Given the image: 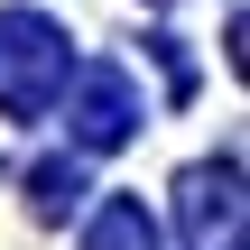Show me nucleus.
<instances>
[{"label": "nucleus", "instance_id": "f257e3e1", "mask_svg": "<svg viewBox=\"0 0 250 250\" xmlns=\"http://www.w3.org/2000/svg\"><path fill=\"white\" fill-rule=\"evenodd\" d=\"M74 56H65V28L37 19V9H0V111L37 121L56 93H65Z\"/></svg>", "mask_w": 250, "mask_h": 250}, {"label": "nucleus", "instance_id": "20e7f679", "mask_svg": "<svg viewBox=\"0 0 250 250\" xmlns=\"http://www.w3.org/2000/svg\"><path fill=\"white\" fill-rule=\"evenodd\" d=\"M83 250H158V223H148L130 195H111V204L83 223Z\"/></svg>", "mask_w": 250, "mask_h": 250}, {"label": "nucleus", "instance_id": "39448f33", "mask_svg": "<svg viewBox=\"0 0 250 250\" xmlns=\"http://www.w3.org/2000/svg\"><path fill=\"white\" fill-rule=\"evenodd\" d=\"M74 195H83V176L65 167V158H46V167H28V204L56 223V213H74Z\"/></svg>", "mask_w": 250, "mask_h": 250}, {"label": "nucleus", "instance_id": "f03ea898", "mask_svg": "<svg viewBox=\"0 0 250 250\" xmlns=\"http://www.w3.org/2000/svg\"><path fill=\"white\" fill-rule=\"evenodd\" d=\"M74 93H65V130H74V148H121L130 130H139V83L121 74V65H83V74H65Z\"/></svg>", "mask_w": 250, "mask_h": 250}, {"label": "nucleus", "instance_id": "7ed1b4c3", "mask_svg": "<svg viewBox=\"0 0 250 250\" xmlns=\"http://www.w3.org/2000/svg\"><path fill=\"white\" fill-rule=\"evenodd\" d=\"M176 223H186L195 250H241V176H232V158H223V167H186Z\"/></svg>", "mask_w": 250, "mask_h": 250}]
</instances>
